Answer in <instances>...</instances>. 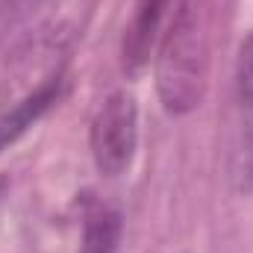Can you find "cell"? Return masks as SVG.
<instances>
[{
  "instance_id": "1",
  "label": "cell",
  "mask_w": 253,
  "mask_h": 253,
  "mask_svg": "<svg viewBox=\"0 0 253 253\" xmlns=\"http://www.w3.org/2000/svg\"><path fill=\"white\" fill-rule=\"evenodd\" d=\"M156 62V85L159 97L168 112L183 115L200 106L206 91V68H209V42H206V21L203 12L186 3L177 24L159 44Z\"/></svg>"
},
{
  "instance_id": "2",
  "label": "cell",
  "mask_w": 253,
  "mask_h": 253,
  "mask_svg": "<svg viewBox=\"0 0 253 253\" xmlns=\"http://www.w3.org/2000/svg\"><path fill=\"white\" fill-rule=\"evenodd\" d=\"M138 144V109L132 94L115 91L91 121V156L100 174L118 177L132 162Z\"/></svg>"
},
{
  "instance_id": "3",
  "label": "cell",
  "mask_w": 253,
  "mask_h": 253,
  "mask_svg": "<svg viewBox=\"0 0 253 253\" xmlns=\"http://www.w3.org/2000/svg\"><path fill=\"white\" fill-rule=\"evenodd\" d=\"M189 0H141L124 36V65L138 71L150 62V53L162 44L168 30L177 24Z\"/></svg>"
},
{
  "instance_id": "4",
  "label": "cell",
  "mask_w": 253,
  "mask_h": 253,
  "mask_svg": "<svg viewBox=\"0 0 253 253\" xmlns=\"http://www.w3.org/2000/svg\"><path fill=\"white\" fill-rule=\"evenodd\" d=\"M236 180L245 191H253V30L245 36L236 62Z\"/></svg>"
},
{
  "instance_id": "5",
  "label": "cell",
  "mask_w": 253,
  "mask_h": 253,
  "mask_svg": "<svg viewBox=\"0 0 253 253\" xmlns=\"http://www.w3.org/2000/svg\"><path fill=\"white\" fill-rule=\"evenodd\" d=\"M59 85H62V77H50L42 88H36L33 94H27V97H24L21 103H15L6 115H0V150L9 147L21 132H27L30 126L56 103Z\"/></svg>"
},
{
  "instance_id": "6",
  "label": "cell",
  "mask_w": 253,
  "mask_h": 253,
  "mask_svg": "<svg viewBox=\"0 0 253 253\" xmlns=\"http://www.w3.org/2000/svg\"><path fill=\"white\" fill-rule=\"evenodd\" d=\"M121 248V215L112 206H91L85 212L80 253H118Z\"/></svg>"
}]
</instances>
